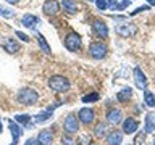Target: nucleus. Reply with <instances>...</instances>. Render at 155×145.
<instances>
[{"label": "nucleus", "mask_w": 155, "mask_h": 145, "mask_svg": "<svg viewBox=\"0 0 155 145\" xmlns=\"http://www.w3.org/2000/svg\"><path fill=\"white\" fill-rule=\"evenodd\" d=\"M92 31H94L100 39L108 37V26H107L102 19H95V21L92 23Z\"/></svg>", "instance_id": "obj_8"}, {"label": "nucleus", "mask_w": 155, "mask_h": 145, "mask_svg": "<svg viewBox=\"0 0 155 145\" xmlns=\"http://www.w3.org/2000/svg\"><path fill=\"white\" fill-rule=\"evenodd\" d=\"M12 145H16V143H12Z\"/></svg>", "instance_id": "obj_40"}, {"label": "nucleus", "mask_w": 155, "mask_h": 145, "mask_svg": "<svg viewBox=\"0 0 155 145\" xmlns=\"http://www.w3.org/2000/svg\"><path fill=\"white\" fill-rule=\"evenodd\" d=\"M149 2V5H155V0H147Z\"/></svg>", "instance_id": "obj_37"}, {"label": "nucleus", "mask_w": 155, "mask_h": 145, "mask_svg": "<svg viewBox=\"0 0 155 145\" xmlns=\"http://www.w3.org/2000/svg\"><path fill=\"white\" fill-rule=\"evenodd\" d=\"M37 140H39V143H41V145H52V142H53L52 130H48V129L41 130L39 135H37Z\"/></svg>", "instance_id": "obj_15"}, {"label": "nucleus", "mask_w": 155, "mask_h": 145, "mask_svg": "<svg viewBox=\"0 0 155 145\" xmlns=\"http://www.w3.org/2000/svg\"><path fill=\"white\" fill-rule=\"evenodd\" d=\"M15 36H16L18 39H21L23 42H29V36H26V34L21 32V31H16V32H15Z\"/></svg>", "instance_id": "obj_31"}, {"label": "nucleus", "mask_w": 155, "mask_h": 145, "mask_svg": "<svg viewBox=\"0 0 155 145\" xmlns=\"http://www.w3.org/2000/svg\"><path fill=\"white\" fill-rule=\"evenodd\" d=\"M0 16H3V18H13L15 13L12 11V10H8V8L0 7Z\"/></svg>", "instance_id": "obj_27"}, {"label": "nucleus", "mask_w": 155, "mask_h": 145, "mask_svg": "<svg viewBox=\"0 0 155 145\" xmlns=\"http://www.w3.org/2000/svg\"><path fill=\"white\" fill-rule=\"evenodd\" d=\"M24 145H41V143H39V140H37V139H28Z\"/></svg>", "instance_id": "obj_34"}, {"label": "nucleus", "mask_w": 155, "mask_h": 145, "mask_svg": "<svg viewBox=\"0 0 155 145\" xmlns=\"http://www.w3.org/2000/svg\"><path fill=\"white\" fill-rule=\"evenodd\" d=\"M95 5L100 11H104V10L108 8V0H95Z\"/></svg>", "instance_id": "obj_30"}, {"label": "nucleus", "mask_w": 155, "mask_h": 145, "mask_svg": "<svg viewBox=\"0 0 155 145\" xmlns=\"http://www.w3.org/2000/svg\"><path fill=\"white\" fill-rule=\"evenodd\" d=\"M81 36L78 32H68L66 37H65V47L68 48L70 52H78L81 48Z\"/></svg>", "instance_id": "obj_3"}, {"label": "nucleus", "mask_w": 155, "mask_h": 145, "mask_svg": "<svg viewBox=\"0 0 155 145\" xmlns=\"http://www.w3.org/2000/svg\"><path fill=\"white\" fill-rule=\"evenodd\" d=\"M144 140H145V132H137L134 139V145H144Z\"/></svg>", "instance_id": "obj_28"}, {"label": "nucleus", "mask_w": 155, "mask_h": 145, "mask_svg": "<svg viewBox=\"0 0 155 145\" xmlns=\"http://www.w3.org/2000/svg\"><path fill=\"white\" fill-rule=\"evenodd\" d=\"M2 130H3V129H2V121H0V134H2Z\"/></svg>", "instance_id": "obj_38"}, {"label": "nucleus", "mask_w": 155, "mask_h": 145, "mask_svg": "<svg viewBox=\"0 0 155 145\" xmlns=\"http://www.w3.org/2000/svg\"><path fill=\"white\" fill-rule=\"evenodd\" d=\"M100 98V95L97 94V92H94V94H89V95H84L82 97V103H94V102H97Z\"/></svg>", "instance_id": "obj_25"}, {"label": "nucleus", "mask_w": 155, "mask_h": 145, "mask_svg": "<svg viewBox=\"0 0 155 145\" xmlns=\"http://www.w3.org/2000/svg\"><path fill=\"white\" fill-rule=\"evenodd\" d=\"M89 53L95 60H102L107 55V45L104 42H91L89 44Z\"/></svg>", "instance_id": "obj_4"}, {"label": "nucleus", "mask_w": 155, "mask_h": 145, "mask_svg": "<svg viewBox=\"0 0 155 145\" xmlns=\"http://www.w3.org/2000/svg\"><path fill=\"white\" fill-rule=\"evenodd\" d=\"M131 97H133V89H131V87H124V89H121L118 94H116L118 102H128Z\"/></svg>", "instance_id": "obj_20"}, {"label": "nucleus", "mask_w": 155, "mask_h": 145, "mask_svg": "<svg viewBox=\"0 0 155 145\" xmlns=\"http://www.w3.org/2000/svg\"><path fill=\"white\" fill-rule=\"evenodd\" d=\"M42 10L45 14H48V16H53V14H57L60 11V5L57 3V0H47V2L44 3Z\"/></svg>", "instance_id": "obj_13"}, {"label": "nucleus", "mask_w": 155, "mask_h": 145, "mask_svg": "<svg viewBox=\"0 0 155 145\" xmlns=\"http://www.w3.org/2000/svg\"><path fill=\"white\" fill-rule=\"evenodd\" d=\"M61 7L66 13H71V14H74L78 11V3L74 0H61Z\"/></svg>", "instance_id": "obj_19"}, {"label": "nucleus", "mask_w": 155, "mask_h": 145, "mask_svg": "<svg viewBox=\"0 0 155 145\" xmlns=\"http://www.w3.org/2000/svg\"><path fill=\"white\" fill-rule=\"evenodd\" d=\"M94 135L95 137H99L102 139L104 135H107V124L105 123H99L95 126V129H94Z\"/></svg>", "instance_id": "obj_24"}, {"label": "nucleus", "mask_w": 155, "mask_h": 145, "mask_svg": "<svg viewBox=\"0 0 155 145\" xmlns=\"http://www.w3.org/2000/svg\"><path fill=\"white\" fill-rule=\"evenodd\" d=\"M63 127H65L66 134H74L79 129V119L74 114H68L65 118V123H63Z\"/></svg>", "instance_id": "obj_7"}, {"label": "nucleus", "mask_w": 155, "mask_h": 145, "mask_svg": "<svg viewBox=\"0 0 155 145\" xmlns=\"http://www.w3.org/2000/svg\"><path fill=\"white\" fill-rule=\"evenodd\" d=\"M7 2H8V3H12V5H16L19 0H7Z\"/></svg>", "instance_id": "obj_36"}, {"label": "nucleus", "mask_w": 155, "mask_h": 145, "mask_svg": "<svg viewBox=\"0 0 155 145\" xmlns=\"http://www.w3.org/2000/svg\"><path fill=\"white\" fill-rule=\"evenodd\" d=\"M36 37H37V44H39V47L42 48V52L48 55V53H50L52 50H50V45H48L47 40H45V37H44L42 34H39V32H36Z\"/></svg>", "instance_id": "obj_21"}, {"label": "nucleus", "mask_w": 155, "mask_h": 145, "mask_svg": "<svg viewBox=\"0 0 155 145\" xmlns=\"http://www.w3.org/2000/svg\"><path fill=\"white\" fill-rule=\"evenodd\" d=\"M2 47L5 48V52H8V53H18L19 48H21V45H19L15 39H10V37L2 39Z\"/></svg>", "instance_id": "obj_9"}, {"label": "nucleus", "mask_w": 155, "mask_h": 145, "mask_svg": "<svg viewBox=\"0 0 155 145\" xmlns=\"http://www.w3.org/2000/svg\"><path fill=\"white\" fill-rule=\"evenodd\" d=\"M61 145H74V139H73L70 134L63 135L61 137Z\"/></svg>", "instance_id": "obj_29"}, {"label": "nucleus", "mask_w": 155, "mask_h": 145, "mask_svg": "<svg viewBox=\"0 0 155 145\" xmlns=\"http://www.w3.org/2000/svg\"><path fill=\"white\" fill-rule=\"evenodd\" d=\"M115 31H116V34H120L121 37H129V36H134L136 31H137V27L131 23H120L115 26Z\"/></svg>", "instance_id": "obj_5"}, {"label": "nucleus", "mask_w": 155, "mask_h": 145, "mask_svg": "<svg viewBox=\"0 0 155 145\" xmlns=\"http://www.w3.org/2000/svg\"><path fill=\"white\" fill-rule=\"evenodd\" d=\"M107 121L113 126L120 124L121 121H123V113L116 108H111V110H108V113H107Z\"/></svg>", "instance_id": "obj_12"}, {"label": "nucleus", "mask_w": 155, "mask_h": 145, "mask_svg": "<svg viewBox=\"0 0 155 145\" xmlns=\"http://www.w3.org/2000/svg\"><path fill=\"white\" fill-rule=\"evenodd\" d=\"M94 2H95V0H94Z\"/></svg>", "instance_id": "obj_42"}, {"label": "nucleus", "mask_w": 155, "mask_h": 145, "mask_svg": "<svg viewBox=\"0 0 155 145\" xmlns=\"http://www.w3.org/2000/svg\"><path fill=\"white\" fill-rule=\"evenodd\" d=\"M39 100V94L32 89H21L18 94V102L21 105H34Z\"/></svg>", "instance_id": "obj_2"}, {"label": "nucleus", "mask_w": 155, "mask_h": 145, "mask_svg": "<svg viewBox=\"0 0 155 145\" xmlns=\"http://www.w3.org/2000/svg\"><path fill=\"white\" fill-rule=\"evenodd\" d=\"M48 87H50L53 92H57V94H65V92L70 90L71 84L65 76L57 74V76H52L50 79H48Z\"/></svg>", "instance_id": "obj_1"}, {"label": "nucleus", "mask_w": 155, "mask_h": 145, "mask_svg": "<svg viewBox=\"0 0 155 145\" xmlns=\"http://www.w3.org/2000/svg\"><path fill=\"white\" fill-rule=\"evenodd\" d=\"M21 23H23L26 27L34 29L39 23H41V19H39V18L36 16V14H29V13H26V14H24V16L21 18Z\"/></svg>", "instance_id": "obj_16"}, {"label": "nucleus", "mask_w": 155, "mask_h": 145, "mask_svg": "<svg viewBox=\"0 0 155 145\" xmlns=\"http://www.w3.org/2000/svg\"><path fill=\"white\" fill-rule=\"evenodd\" d=\"M78 119H79L82 124H86V126L92 124V123H94V119H95L94 110H92V108H87V106L81 108L79 111H78Z\"/></svg>", "instance_id": "obj_6"}, {"label": "nucleus", "mask_w": 155, "mask_h": 145, "mask_svg": "<svg viewBox=\"0 0 155 145\" xmlns=\"http://www.w3.org/2000/svg\"><path fill=\"white\" fill-rule=\"evenodd\" d=\"M129 3H131V0H123L121 3H118V5H116V8H115V10H124V8L128 7Z\"/></svg>", "instance_id": "obj_33"}, {"label": "nucleus", "mask_w": 155, "mask_h": 145, "mask_svg": "<svg viewBox=\"0 0 155 145\" xmlns=\"http://www.w3.org/2000/svg\"><path fill=\"white\" fill-rule=\"evenodd\" d=\"M116 5H118V3H116V0H108V7H110L111 10H115Z\"/></svg>", "instance_id": "obj_35"}, {"label": "nucleus", "mask_w": 155, "mask_h": 145, "mask_svg": "<svg viewBox=\"0 0 155 145\" xmlns=\"http://www.w3.org/2000/svg\"><path fill=\"white\" fill-rule=\"evenodd\" d=\"M137 129H139L137 119H134V118H126V119L123 121V132H124V134H134V132H137Z\"/></svg>", "instance_id": "obj_11"}, {"label": "nucleus", "mask_w": 155, "mask_h": 145, "mask_svg": "<svg viewBox=\"0 0 155 145\" xmlns=\"http://www.w3.org/2000/svg\"><path fill=\"white\" fill-rule=\"evenodd\" d=\"M15 121L19 123V124H23V126H28L29 121H31V116L29 114H16L15 116Z\"/></svg>", "instance_id": "obj_26"}, {"label": "nucleus", "mask_w": 155, "mask_h": 145, "mask_svg": "<svg viewBox=\"0 0 155 145\" xmlns=\"http://www.w3.org/2000/svg\"><path fill=\"white\" fill-rule=\"evenodd\" d=\"M134 82H136V87L140 90L147 87V77H145V74L142 72V69H140L139 66L134 68Z\"/></svg>", "instance_id": "obj_10"}, {"label": "nucleus", "mask_w": 155, "mask_h": 145, "mask_svg": "<svg viewBox=\"0 0 155 145\" xmlns=\"http://www.w3.org/2000/svg\"><path fill=\"white\" fill-rule=\"evenodd\" d=\"M91 145H95V143H91Z\"/></svg>", "instance_id": "obj_41"}, {"label": "nucleus", "mask_w": 155, "mask_h": 145, "mask_svg": "<svg viewBox=\"0 0 155 145\" xmlns=\"http://www.w3.org/2000/svg\"><path fill=\"white\" fill-rule=\"evenodd\" d=\"M123 142V132L120 130H111V132L107 135V145H121Z\"/></svg>", "instance_id": "obj_14"}, {"label": "nucleus", "mask_w": 155, "mask_h": 145, "mask_svg": "<svg viewBox=\"0 0 155 145\" xmlns=\"http://www.w3.org/2000/svg\"><path fill=\"white\" fill-rule=\"evenodd\" d=\"M147 10H149V7H147V5H144V7L136 8L134 11H133V13H129V14H131V16H134V14H139V13H142V11H147Z\"/></svg>", "instance_id": "obj_32"}, {"label": "nucleus", "mask_w": 155, "mask_h": 145, "mask_svg": "<svg viewBox=\"0 0 155 145\" xmlns=\"http://www.w3.org/2000/svg\"><path fill=\"white\" fill-rule=\"evenodd\" d=\"M155 130V113L152 111V113H147L145 114V129L144 132L145 134H150Z\"/></svg>", "instance_id": "obj_17"}, {"label": "nucleus", "mask_w": 155, "mask_h": 145, "mask_svg": "<svg viewBox=\"0 0 155 145\" xmlns=\"http://www.w3.org/2000/svg\"><path fill=\"white\" fill-rule=\"evenodd\" d=\"M8 126H10V132H12V137H13V143H18V139L21 137L23 129L19 127L16 123H13V121H10Z\"/></svg>", "instance_id": "obj_18"}, {"label": "nucleus", "mask_w": 155, "mask_h": 145, "mask_svg": "<svg viewBox=\"0 0 155 145\" xmlns=\"http://www.w3.org/2000/svg\"><path fill=\"white\" fill-rule=\"evenodd\" d=\"M152 145H155V135H153V142H152Z\"/></svg>", "instance_id": "obj_39"}, {"label": "nucleus", "mask_w": 155, "mask_h": 145, "mask_svg": "<svg viewBox=\"0 0 155 145\" xmlns=\"http://www.w3.org/2000/svg\"><path fill=\"white\" fill-rule=\"evenodd\" d=\"M52 114H53V110H45V111H42V113H39L36 116V123L37 124H41V123H45V121H48L52 118Z\"/></svg>", "instance_id": "obj_22"}, {"label": "nucleus", "mask_w": 155, "mask_h": 145, "mask_svg": "<svg viewBox=\"0 0 155 145\" xmlns=\"http://www.w3.org/2000/svg\"><path fill=\"white\" fill-rule=\"evenodd\" d=\"M144 102H145V105H147V106L153 108V106H155V94H153V92L144 89Z\"/></svg>", "instance_id": "obj_23"}]
</instances>
